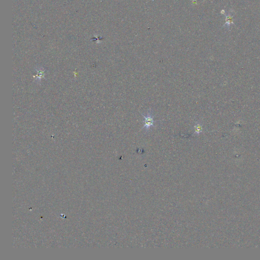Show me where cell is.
I'll return each instance as SVG.
<instances>
[{
    "instance_id": "1",
    "label": "cell",
    "mask_w": 260,
    "mask_h": 260,
    "mask_svg": "<svg viewBox=\"0 0 260 260\" xmlns=\"http://www.w3.org/2000/svg\"><path fill=\"white\" fill-rule=\"evenodd\" d=\"M144 118L143 120V129L145 132H149L151 129L155 127V123L157 122L154 120L153 112L151 109H149L145 113L142 114Z\"/></svg>"
},
{
    "instance_id": "2",
    "label": "cell",
    "mask_w": 260,
    "mask_h": 260,
    "mask_svg": "<svg viewBox=\"0 0 260 260\" xmlns=\"http://www.w3.org/2000/svg\"><path fill=\"white\" fill-rule=\"evenodd\" d=\"M194 134L196 135H199V134L202 133V125L201 122H196L194 125Z\"/></svg>"
}]
</instances>
